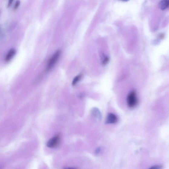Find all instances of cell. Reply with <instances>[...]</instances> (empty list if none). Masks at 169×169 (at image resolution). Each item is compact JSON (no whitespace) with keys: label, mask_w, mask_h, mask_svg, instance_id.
Masks as SVG:
<instances>
[{"label":"cell","mask_w":169,"mask_h":169,"mask_svg":"<svg viewBox=\"0 0 169 169\" xmlns=\"http://www.w3.org/2000/svg\"><path fill=\"white\" fill-rule=\"evenodd\" d=\"M60 50H57L50 59L47 67V70L49 71L51 69L58 60L60 55Z\"/></svg>","instance_id":"cell-1"},{"label":"cell","mask_w":169,"mask_h":169,"mask_svg":"<svg viewBox=\"0 0 169 169\" xmlns=\"http://www.w3.org/2000/svg\"><path fill=\"white\" fill-rule=\"evenodd\" d=\"M138 100L135 91H132L129 93L128 97V104L129 107L132 108L137 105Z\"/></svg>","instance_id":"cell-2"},{"label":"cell","mask_w":169,"mask_h":169,"mask_svg":"<svg viewBox=\"0 0 169 169\" xmlns=\"http://www.w3.org/2000/svg\"><path fill=\"white\" fill-rule=\"evenodd\" d=\"M60 139L59 134H57L52 138L50 139L47 143V146L49 148H52L58 144Z\"/></svg>","instance_id":"cell-3"},{"label":"cell","mask_w":169,"mask_h":169,"mask_svg":"<svg viewBox=\"0 0 169 169\" xmlns=\"http://www.w3.org/2000/svg\"><path fill=\"white\" fill-rule=\"evenodd\" d=\"M118 121L117 116L115 114L110 113L108 114L105 121L106 124H112L117 123Z\"/></svg>","instance_id":"cell-4"},{"label":"cell","mask_w":169,"mask_h":169,"mask_svg":"<svg viewBox=\"0 0 169 169\" xmlns=\"http://www.w3.org/2000/svg\"><path fill=\"white\" fill-rule=\"evenodd\" d=\"M16 50L15 49H10L6 56L5 60L6 62H8L11 60L16 54Z\"/></svg>","instance_id":"cell-5"},{"label":"cell","mask_w":169,"mask_h":169,"mask_svg":"<svg viewBox=\"0 0 169 169\" xmlns=\"http://www.w3.org/2000/svg\"><path fill=\"white\" fill-rule=\"evenodd\" d=\"M169 0H163L160 2L159 5V8L162 10H165L168 8Z\"/></svg>","instance_id":"cell-6"},{"label":"cell","mask_w":169,"mask_h":169,"mask_svg":"<svg viewBox=\"0 0 169 169\" xmlns=\"http://www.w3.org/2000/svg\"><path fill=\"white\" fill-rule=\"evenodd\" d=\"M92 114L93 116L98 119H100L101 118V114L98 109L93 108L92 111Z\"/></svg>","instance_id":"cell-7"},{"label":"cell","mask_w":169,"mask_h":169,"mask_svg":"<svg viewBox=\"0 0 169 169\" xmlns=\"http://www.w3.org/2000/svg\"><path fill=\"white\" fill-rule=\"evenodd\" d=\"M81 76V75H78L74 79L72 82V85L73 86L76 85L77 82L80 80Z\"/></svg>","instance_id":"cell-8"},{"label":"cell","mask_w":169,"mask_h":169,"mask_svg":"<svg viewBox=\"0 0 169 169\" xmlns=\"http://www.w3.org/2000/svg\"><path fill=\"white\" fill-rule=\"evenodd\" d=\"M20 0H17L15 5H14V10H16L18 8L20 5Z\"/></svg>","instance_id":"cell-9"},{"label":"cell","mask_w":169,"mask_h":169,"mask_svg":"<svg viewBox=\"0 0 169 169\" xmlns=\"http://www.w3.org/2000/svg\"><path fill=\"white\" fill-rule=\"evenodd\" d=\"M162 167L161 166H160V165H155V166H154L151 167L150 168L151 169H160L162 168Z\"/></svg>","instance_id":"cell-10"},{"label":"cell","mask_w":169,"mask_h":169,"mask_svg":"<svg viewBox=\"0 0 169 169\" xmlns=\"http://www.w3.org/2000/svg\"><path fill=\"white\" fill-rule=\"evenodd\" d=\"M13 1L14 0H9L8 5V8H9L11 5Z\"/></svg>","instance_id":"cell-11"},{"label":"cell","mask_w":169,"mask_h":169,"mask_svg":"<svg viewBox=\"0 0 169 169\" xmlns=\"http://www.w3.org/2000/svg\"><path fill=\"white\" fill-rule=\"evenodd\" d=\"M108 60H109L108 58L107 57H106V58L103 61V64H106L107 63V62H108Z\"/></svg>","instance_id":"cell-12"},{"label":"cell","mask_w":169,"mask_h":169,"mask_svg":"<svg viewBox=\"0 0 169 169\" xmlns=\"http://www.w3.org/2000/svg\"><path fill=\"white\" fill-rule=\"evenodd\" d=\"M100 149L99 148H97V149H96V154L99 153V152L100 151Z\"/></svg>","instance_id":"cell-13"},{"label":"cell","mask_w":169,"mask_h":169,"mask_svg":"<svg viewBox=\"0 0 169 169\" xmlns=\"http://www.w3.org/2000/svg\"><path fill=\"white\" fill-rule=\"evenodd\" d=\"M120 1H123L124 2H127L129 1V0H120Z\"/></svg>","instance_id":"cell-14"},{"label":"cell","mask_w":169,"mask_h":169,"mask_svg":"<svg viewBox=\"0 0 169 169\" xmlns=\"http://www.w3.org/2000/svg\"><path fill=\"white\" fill-rule=\"evenodd\" d=\"M1 11L0 10V15H1Z\"/></svg>","instance_id":"cell-15"}]
</instances>
